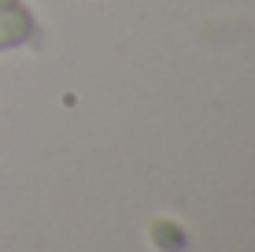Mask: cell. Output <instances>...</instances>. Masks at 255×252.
<instances>
[{"mask_svg":"<svg viewBox=\"0 0 255 252\" xmlns=\"http://www.w3.org/2000/svg\"><path fill=\"white\" fill-rule=\"evenodd\" d=\"M41 41V22L26 0H0V52H19Z\"/></svg>","mask_w":255,"mask_h":252,"instance_id":"1","label":"cell"}]
</instances>
